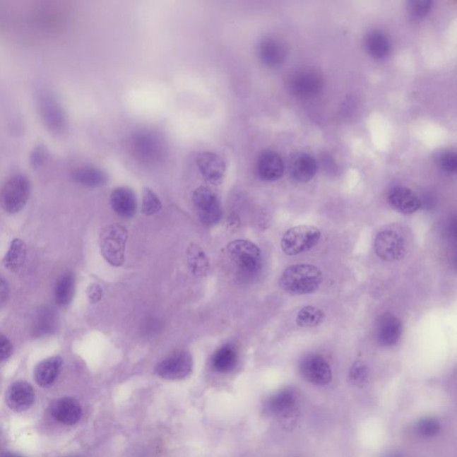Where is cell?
<instances>
[{
  "label": "cell",
  "instance_id": "27",
  "mask_svg": "<svg viewBox=\"0 0 457 457\" xmlns=\"http://www.w3.org/2000/svg\"><path fill=\"white\" fill-rule=\"evenodd\" d=\"M238 363V354L231 345H225L215 352L212 357V367L220 374L232 372Z\"/></svg>",
  "mask_w": 457,
  "mask_h": 457
},
{
  "label": "cell",
  "instance_id": "33",
  "mask_svg": "<svg viewBox=\"0 0 457 457\" xmlns=\"http://www.w3.org/2000/svg\"><path fill=\"white\" fill-rule=\"evenodd\" d=\"M162 209L160 199L150 189L146 188L142 203V212L146 215H153Z\"/></svg>",
  "mask_w": 457,
  "mask_h": 457
},
{
  "label": "cell",
  "instance_id": "7",
  "mask_svg": "<svg viewBox=\"0 0 457 457\" xmlns=\"http://www.w3.org/2000/svg\"><path fill=\"white\" fill-rule=\"evenodd\" d=\"M320 239L321 232L316 227L299 225L284 233L280 246L286 255L297 256L314 249Z\"/></svg>",
  "mask_w": 457,
  "mask_h": 457
},
{
  "label": "cell",
  "instance_id": "25",
  "mask_svg": "<svg viewBox=\"0 0 457 457\" xmlns=\"http://www.w3.org/2000/svg\"><path fill=\"white\" fill-rule=\"evenodd\" d=\"M296 402V395L291 389H284L279 393L272 396L266 401L265 408L267 413L273 415L285 414L293 408Z\"/></svg>",
  "mask_w": 457,
  "mask_h": 457
},
{
  "label": "cell",
  "instance_id": "23",
  "mask_svg": "<svg viewBox=\"0 0 457 457\" xmlns=\"http://www.w3.org/2000/svg\"><path fill=\"white\" fill-rule=\"evenodd\" d=\"M71 176L76 184L87 188L103 187L108 182L106 172L90 165H84L74 169Z\"/></svg>",
  "mask_w": 457,
  "mask_h": 457
},
{
  "label": "cell",
  "instance_id": "10",
  "mask_svg": "<svg viewBox=\"0 0 457 457\" xmlns=\"http://www.w3.org/2000/svg\"><path fill=\"white\" fill-rule=\"evenodd\" d=\"M289 88L290 93L299 99H313L323 90L324 80L316 72L302 71L290 78Z\"/></svg>",
  "mask_w": 457,
  "mask_h": 457
},
{
  "label": "cell",
  "instance_id": "12",
  "mask_svg": "<svg viewBox=\"0 0 457 457\" xmlns=\"http://www.w3.org/2000/svg\"><path fill=\"white\" fill-rule=\"evenodd\" d=\"M300 372L307 381L314 385L329 384L333 379L330 364L319 355H310L301 362Z\"/></svg>",
  "mask_w": 457,
  "mask_h": 457
},
{
  "label": "cell",
  "instance_id": "43",
  "mask_svg": "<svg viewBox=\"0 0 457 457\" xmlns=\"http://www.w3.org/2000/svg\"><path fill=\"white\" fill-rule=\"evenodd\" d=\"M69 457H79V456H69Z\"/></svg>",
  "mask_w": 457,
  "mask_h": 457
},
{
  "label": "cell",
  "instance_id": "21",
  "mask_svg": "<svg viewBox=\"0 0 457 457\" xmlns=\"http://www.w3.org/2000/svg\"><path fill=\"white\" fill-rule=\"evenodd\" d=\"M112 208L121 218H131L137 211V198L131 189L121 187L111 193Z\"/></svg>",
  "mask_w": 457,
  "mask_h": 457
},
{
  "label": "cell",
  "instance_id": "17",
  "mask_svg": "<svg viewBox=\"0 0 457 457\" xmlns=\"http://www.w3.org/2000/svg\"><path fill=\"white\" fill-rule=\"evenodd\" d=\"M259 177L265 182H275L284 172V162L279 154L272 150L263 151L256 162Z\"/></svg>",
  "mask_w": 457,
  "mask_h": 457
},
{
  "label": "cell",
  "instance_id": "18",
  "mask_svg": "<svg viewBox=\"0 0 457 457\" xmlns=\"http://www.w3.org/2000/svg\"><path fill=\"white\" fill-rule=\"evenodd\" d=\"M402 334V323L391 314H384L379 318L376 326L378 341L386 347L397 344Z\"/></svg>",
  "mask_w": 457,
  "mask_h": 457
},
{
  "label": "cell",
  "instance_id": "28",
  "mask_svg": "<svg viewBox=\"0 0 457 457\" xmlns=\"http://www.w3.org/2000/svg\"><path fill=\"white\" fill-rule=\"evenodd\" d=\"M187 260L189 267L195 276L203 277L208 273L210 263L208 256H206L201 247L191 244L187 250Z\"/></svg>",
  "mask_w": 457,
  "mask_h": 457
},
{
  "label": "cell",
  "instance_id": "13",
  "mask_svg": "<svg viewBox=\"0 0 457 457\" xmlns=\"http://www.w3.org/2000/svg\"><path fill=\"white\" fill-rule=\"evenodd\" d=\"M257 55L263 66L269 69H277L285 62L287 50L285 44L280 40L266 38L259 44Z\"/></svg>",
  "mask_w": 457,
  "mask_h": 457
},
{
  "label": "cell",
  "instance_id": "3",
  "mask_svg": "<svg viewBox=\"0 0 457 457\" xmlns=\"http://www.w3.org/2000/svg\"><path fill=\"white\" fill-rule=\"evenodd\" d=\"M40 117L45 127L55 135H64L69 128L66 114L62 105L52 91L42 90L38 95Z\"/></svg>",
  "mask_w": 457,
  "mask_h": 457
},
{
  "label": "cell",
  "instance_id": "29",
  "mask_svg": "<svg viewBox=\"0 0 457 457\" xmlns=\"http://www.w3.org/2000/svg\"><path fill=\"white\" fill-rule=\"evenodd\" d=\"M76 290V280L72 273L64 274L57 283L55 297L61 307H66L72 301Z\"/></svg>",
  "mask_w": 457,
  "mask_h": 457
},
{
  "label": "cell",
  "instance_id": "1",
  "mask_svg": "<svg viewBox=\"0 0 457 457\" xmlns=\"http://www.w3.org/2000/svg\"><path fill=\"white\" fill-rule=\"evenodd\" d=\"M323 280V273L318 267L295 265L284 271L280 285L291 295H306L317 290Z\"/></svg>",
  "mask_w": 457,
  "mask_h": 457
},
{
  "label": "cell",
  "instance_id": "8",
  "mask_svg": "<svg viewBox=\"0 0 457 457\" xmlns=\"http://www.w3.org/2000/svg\"><path fill=\"white\" fill-rule=\"evenodd\" d=\"M229 256L238 268L249 275H255L262 266V253L249 240H235L228 245Z\"/></svg>",
  "mask_w": 457,
  "mask_h": 457
},
{
  "label": "cell",
  "instance_id": "16",
  "mask_svg": "<svg viewBox=\"0 0 457 457\" xmlns=\"http://www.w3.org/2000/svg\"><path fill=\"white\" fill-rule=\"evenodd\" d=\"M197 165L203 177L210 184H218L225 177V162L218 155L212 152H201L198 155Z\"/></svg>",
  "mask_w": 457,
  "mask_h": 457
},
{
  "label": "cell",
  "instance_id": "9",
  "mask_svg": "<svg viewBox=\"0 0 457 457\" xmlns=\"http://www.w3.org/2000/svg\"><path fill=\"white\" fill-rule=\"evenodd\" d=\"M193 203L201 222L205 225L212 226L222 218V206L218 194L208 187H201L193 193Z\"/></svg>",
  "mask_w": 457,
  "mask_h": 457
},
{
  "label": "cell",
  "instance_id": "24",
  "mask_svg": "<svg viewBox=\"0 0 457 457\" xmlns=\"http://www.w3.org/2000/svg\"><path fill=\"white\" fill-rule=\"evenodd\" d=\"M63 359L60 357H52L45 359L37 365L35 377L37 384L42 387H49L54 384L59 376Z\"/></svg>",
  "mask_w": 457,
  "mask_h": 457
},
{
  "label": "cell",
  "instance_id": "11",
  "mask_svg": "<svg viewBox=\"0 0 457 457\" xmlns=\"http://www.w3.org/2000/svg\"><path fill=\"white\" fill-rule=\"evenodd\" d=\"M193 359L189 352H179L161 362L155 369V374L165 380H182L191 374Z\"/></svg>",
  "mask_w": 457,
  "mask_h": 457
},
{
  "label": "cell",
  "instance_id": "42",
  "mask_svg": "<svg viewBox=\"0 0 457 457\" xmlns=\"http://www.w3.org/2000/svg\"><path fill=\"white\" fill-rule=\"evenodd\" d=\"M391 457H403V456L400 455H394V456H391Z\"/></svg>",
  "mask_w": 457,
  "mask_h": 457
},
{
  "label": "cell",
  "instance_id": "14",
  "mask_svg": "<svg viewBox=\"0 0 457 457\" xmlns=\"http://www.w3.org/2000/svg\"><path fill=\"white\" fill-rule=\"evenodd\" d=\"M35 392L32 386L26 381H16L10 386L6 395V404L16 412H23L35 403Z\"/></svg>",
  "mask_w": 457,
  "mask_h": 457
},
{
  "label": "cell",
  "instance_id": "37",
  "mask_svg": "<svg viewBox=\"0 0 457 457\" xmlns=\"http://www.w3.org/2000/svg\"><path fill=\"white\" fill-rule=\"evenodd\" d=\"M369 371L367 365L362 362H357L350 369V376L357 384H364L368 378Z\"/></svg>",
  "mask_w": 457,
  "mask_h": 457
},
{
  "label": "cell",
  "instance_id": "30",
  "mask_svg": "<svg viewBox=\"0 0 457 457\" xmlns=\"http://www.w3.org/2000/svg\"><path fill=\"white\" fill-rule=\"evenodd\" d=\"M325 314L320 308L307 306L301 308L297 316V324L300 327L312 328L316 327L324 323Z\"/></svg>",
  "mask_w": 457,
  "mask_h": 457
},
{
  "label": "cell",
  "instance_id": "34",
  "mask_svg": "<svg viewBox=\"0 0 457 457\" xmlns=\"http://www.w3.org/2000/svg\"><path fill=\"white\" fill-rule=\"evenodd\" d=\"M432 4L431 0H413L408 3V9L415 18L421 19L431 11Z\"/></svg>",
  "mask_w": 457,
  "mask_h": 457
},
{
  "label": "cell",
  "instance_id": "2",
  "mask_svg": "<svg viewBox=\"0 0 457 457\" xmlns=\"http://www.w3.org/2000/svg\"><path fill=\"white\" fill-rule=\"evenodd\" d=\"M131 148L138 160L144 164L155 165L167 155V144L160 134L150 130H142L131 136Z\"/></svg>",
  "mask_w": 457,
  "mask_h": 457
},
{
  "label": "cell",
  "instance_id": "6",
  "mask_svg": "<svg viewBox=\"0 0 457 457\" xmlns=\"http://www.w3.org/2000/svg\"><path fill=\"white\" fill-rule=\"evenodd\" d=\"M30 193V179L25 175H13L0 189V206L8 214H16L25 208Z\"/></svg>",
  "mask_w": 457,
  "mask_h": 457
},
{
  "label": "cell",
  "instance_id": "4",
  "mask_svg": "<svg viewBox=\"0 0 457 457\" xmlns=\"http://www.w3.org/2000/svg\"><path fill=\"white\" fill-rule=\"evenodd\" d=\"M374 249L382 260L392 262L401 259L405 253L404 230L398 225L384 227L375 238Z\"/></svg>",
  "mask_w": 457,
  "mask_h": 457
},
{
  "label": "cell",
  "instance_id": "15",
  "mask_svg": "<svg viewBox=\"0 0 457 457\" xmlns=\"http://www.w3.org/2000/svg\"><path fill=\"white\" fill-rule=\"evenodd\" d=\"M318 162L312 155L303 152L296 153L290 158L289 172L291 178L297 182H310L316 174Z\"/></svg>",
  "mask_w": 457,
  "mask_h": 457
},
{
  "label": "cell",
  "instance_id": "40",
  "mask_svg": "<svg viewBox=\"0 0 457 457\" xmlns=\"http://www.w3.org/2000/svg\"><path fill=\"white\" fill-rule=\"evenodd\" d=\"M8 296V287L6 280L0 277V307L4 304Z\"/></svg>",
  "mask_w": 457,
  "mask_h": 457
},
{
  "label": "cell",
  "instance_id": "38",
  "mask_svg": "<svg viewBox=\"0 0 457 457\" xmlns=\"http://www.w3.org/2000/svg\"><path fill=\"white\" fill-rule=\"evenodd\" d=\"M13 348L11 341L5 335L0 334V362H4L11 357Z\"/></svg>",
  "mask_w": 457,
  "mask_h": 457
},
{
  "label": "cell",
  "instance_id": "20",
  "mask_svg": "<svg viewBox=\"0 0 457 457\" xmlns=\"http://www.w3.org/2000/svg\"><path fill=\"white\" fill-rule=\"evenodd\" d=\"M52 414L57 422L66 425H73L80 421L83 410L76 399L66 397L53 403Z\"/></svg>",
  "mask_w": 457,
  "mask_h": 457
},
{
  "label": "cell",
  "instance_id": "35",
  "mask_svg": "<svg viewBox=\"0 0 457 457\" xmlns=\"http://www.w3.org/2000/svg\"><path fill=\"white\" fill-rule=\"evenodd\" d=\"M439 167L448 174H456L457 170V155L455 152L446 151L439 155Z\"/></svg>",
  "mask_w": 457,
  "mask_h": 457
},
{
  "label": "cell",
  "instance_id": "31",
  "mask_svg": "<svg viewBox=\"0 0 457 457\" xmlns=\"http://www.w3.org/2000/svg\"><path fill=\"white\" fill-rule=\"evenodd\" d=\"M33 333L35 337H42L55 331L57 328V316L52 309H43L35 321Z\"/></svg>",
  "mask_w": 457,
  "mask_h": 457
},
{
  "label": "cell",
  "instance_id": "39",
  "mask_svg": "<svg viewBox=\"0 0 457 457\" xmlns=\"http://www.w3.org/2000/svg\"><path fill=\"white\" fill-rule=\"evenodd\" d=\"M86 294L89 302L91 304H96L102 299V287L97 283L90 284V285L87 287Z\"/></svg>",
  "mask_w": 457,
  "mask_h": 457
},
{
  "label": "cell",
  "instance_id": "22",
  "mask_svg": "<svg viewBox=\"0 0 457 457\" xmlns=\"http://www.w3.org/2000/svg\"><path fill=\"white\" fill-rule=\"evenodd\" d=\"M365 50L372 59H384L391 50V42L388 36L380 30H370L364 39Z\"/></svg>",
  "mask_w": 457,
  "mask_h": 457
},
{
  "label": "cell",
  "instance_id": "5",
  "mask_svg": "<svg viewBox=\"0 0 457 457\" xmlns=\"http://www.w3.org/2000/svg\"><path fill=\"white\" fill-rule=\"evenodd\" d=\"M128 231L120 225H111L101 231L100 249L105 259L114 267L123 266L126 249Z\"/></svg>",
  "mask_w": 457,
  "mask_h": 457
},
{
  "label": "cell",
  "instance_id": "19",
  "mask_svg": "<svg viewBox=\"0 0 457 457\" xmlns=\"http://www.w3.org/2000/svg\"><path fill=\"white\" fill-rule=\"evenodd\" d=\"M388 202L405 215L414 214L422 206V201L414 191L405 187H395L388 193Z\"/></svg>",
  "mask_w": 457,
  "mask_h": 457
},
{
  "label": "cell",
  "instance_id": "36",
  "mask_svg": "<svg viewBox=\"0 0 457 457\" xmlns=\"http://www.w3.org/2000/svg\"><path fill=\"white\" fill-rule=\"evenodd\" d=\"M49 158V150L44 145L36 146L30 155V165L35 169L42 167Z\"/></svg>",
  "mask_w": 457,
  "mask_h": 457
},
{
  "label": "cell",
  "instance_id": "32",
  "mask_svg": "<svg viewBox=\"0 0 457 457\" xmlns=\"http://www.w3.org/2000/svg\"><path fill=\"white\" fill-rule=\"evenodd\" d=\"M416 434L422 439H431L439 434L440 425L438 421L432 418H425L420 421L415 427Z\"/></svg>",
  "mask_w": 457,
  "mask_h": 457
},
{
  "label": "cell",
  "instance_id": "41",
  "mask_svg": "<svg viewBox=\"0 0 457 457\" xmlns=\"http://www.w3.org/2000/svg\"><path fill=\"white\" fill-rule=\"evenodd\" d=\"M0 457H23L22 456L18 455V453H13V452H4L2 453L1 455H0Z\"/></svg>",
  "mask_w": 457,
  "mask_h": 457
},
{
  "label": "cell",
  "instance_id": "26",
  "mask_svg": "<svg viewBox=\"0 0 457 457\" xmlns=\"http://www.w3.org/2000/svg\"><path fill=\"white\" fill-rule=\"evenodd\" d=\"M27 249L25 242L19 239H13L9 250L2 263L6 269L12 273H18L25 265Z\"/></svg>",
  "mask_w": 457,
  "mask_h": 457
}]
</instances>
